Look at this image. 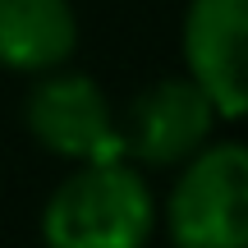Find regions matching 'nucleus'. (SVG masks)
<instances>
[{"label": "nucleus", "mask_w": 248, "mask_h": 248, "mask_svg": "<svg viewBox=\"0 0 248 248\" xmlns=\"http://www.w3.org/2000/svg\"><path fill=\"white\" fill-rule=\"evenodd\" d=\"M78 46L69 0H0V64L18 74L60 69Z\"/></svg>", "instance_id": "6"}, {"label": "nucleus", "mask_w": 248, "mask_h": 248, "mask_svg": "<svg viewBox=\"0 0 248 248\" xmlns=\"http://www.w3.org/2000/svg\"><path fill=\"white\" fill-rule=\"evenodd\" d=\"M175 248H248V147H198L166 202Z\"/></svg>", "instance_id": "2"}, {"label": "nucleus", "mask_w": 248, "mask_h": 248, "mask_svg": "<svg viewBox=\"0 0 248 248\" xmlns=\"http://www.w3.org/2000/svg\"><path fill=\"white\" fill-rule=\"evenodd\" d=\"M156 230V198L129 161H83L42 212L46 248H142Z\"/></svg>", "instance_id": "1"}, {"label": "nucleus", "mask_w": 248, "mask_h": 248, "mask_svg": "<svg viewBox=\"0 0 248 248\" xmlns=\"http://www.w3.org/2000/svg\"><path fill=\"white\" fill-rule=\"evenodd\" d=\"M28 129L42 147L69 161H115L124 156L115 110L106 92L83 74H55L46 69L28 92Z\"/></svg>", "instance_id": "3"}, {"label": "nucleus", "mask_w": 248, "mask_h": 248, "mask_svg": "<svg viewBox=\"0 0 248 248\" xmlns=\"http://www.w3.org/2000/svg\"><path fill=\"white\" fill-rule=\"evenodd\" d=\"M216 124V106L193 78H156L129 101L120 129L124 156H138L142 166H179L207 142Z\"/></svg>", "instance_id": "4"}, {"label": "nucleus", "mask_w": 248, "mask_h": 248, "mask_svg": "<svg viewBox=\"0 0 248 248\" xmlns=\"http://www.w3.org/2000/svg\"><path fill=\"white\" fill-rule=\"evenodd\" d=\"M184 64L216 115L248 120V0H193L184 14Z\"/></svg>", "instance_id": "5"}]
</instances>
